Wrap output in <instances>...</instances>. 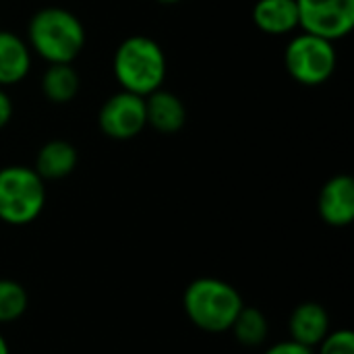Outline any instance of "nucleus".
<instances>
[{"instance_id": "1", "label": "nucleus", "mask_w": 354, "mask_h": 354, "mask_svg": "<svg viewBox=\"0 0 354 354\" xmlns=\"http://www.w3.org/2000/svg\"><path fill=\"white\" fill-rule=\"evenodd\" d=\"M25 41L31 54H37L48 64H73L85 48L87 33L73 10L44 6L31 15Z\"/></svg>"}, {"instance_id": "2", "label": "nucleus", "mask_w": 354, "mask_h": 354, "mask_svg": "<svg viewBox=\"0 0 354 354\" xmlns=\"http://www.w3.org/2000/svg\"><path fill=\"white\" fill-rule=\"evenodd\" d=\"M168 73V60L162 46L149 35L124 37L112 56V75L120 89L141 97L162 89Z\"/></svg>"}, {"instance_id": "3", "label": "nucleus", "mask_w": 354, "mask_h": 354, "mask_svg": "<svg viewBox=\"0 0 354 354\" xmlns=\"http://www.w3.org/2000/svg\"><path fill=\"white\" fill-rule=\"evenodd\" d=\"M245 307L241 292L226 280L203 276L193 280L183 292L187 319L205 334L230 332L236 315Z\"/></svg>"}, {"instance_id": "4", "label": "nucleus", "mask_w": 354, "mask_h": 354, "mask_svg": "<svg viewBox=\"0 0 354 354\" xmlns=\"http://www.w3.org/2000/svg\"><path fill=\"white\" fill-rule=\"evenodd\" d=\"M46 207V183L31 166L10 164L0 168V222L27 226Z\"/></svg>"}, {"instance_id": "5", "label": "nucleus", "mask_w": 354, "mask_h": 354, "mask_svg": "<svg viewBox=\"0 0 354 354\" xmlns=\"http://www.w3.org/2000/svg\"><path fill=\"white\" fill-rule=\"evenodd\" d=\"M286 73L305 87H319L332 79L338 66V52L334 41L301 31L290 37L284 50Z\"/></svg>"}, {"instance_id": "6", "label": "nucleus", "mask_w": 354, "mask_h": 354, "mask_svg": "<svg viewBox=\"0 0 354 354\" xmlns=\"http://www.w3.org/2000/svg\"><path fill=\"white\" fill-rule=\"evenodd\" d=\"M97 127L108 139L114 141H131L139 137L147 127L145 97L124 89L112 93L100 106Z\"/></svg>"}, {"instance_id": "7", "label": "nucleus", "mask_w": 354, "mask_h": 354, "mask_svg": "<svg viewBox=\"0 0 354 354\" xmlns=\"http://www.w3.org/2000/svg\"><path fill=\"white\" fill-rule=\"evenodd\" d=\"M299 29L336 41L354 27V0H297Z\"/></svg>"}, {"instance_id": "8", "label": "nucleus", "mask_w": 354, "mask_h": 354, "mask_svg": "<svg viewBox=\"0 0 354 354\" xmlns=\"http://www.w3.org/2000/svg\"><path fill=\"white\" fill-rule=\"evenodd\" d=\"M317 214L332 228H346L354 220V180L351 174H336L319 191Z\"/></svg>"}, {"instance_id": "9", "label": "nucleus", "mask_w": 354, "mask_h": 354, "mask_svg": "<svg viewBox=\"0 0 354 354\" xmlns=\"http://www.w3.org/2000/svg\"><path fill=\"white\" fill-rule=\"evenodd\" d=\"M288 334L290 340L307 348H317L319 342L330 334L328 309L317 301L299 303L288 317Z\"/></svg>"}, {"instance_id": "10", "label": "nucleus", "mask_w": 354, "mask_h": 354, "mask_svg": "<svg viewBox=\"0 0 354 354\" xmlns=\"http://www.w3.org/2000/svg\"><path fill=\"white\" fill-rule=\"evenodd\" d=\"M145 116L147 127L153 131L162 135H174L187 124V106L176 93L156 89L153 93L145 95Z\"/></svg>"}, {"instance_id": "11", "label": "nucleus", "mask_w": 354, "mask_h": 354, "mask_svg": "<svg viewBox=\"0 0 354 354\" xmlns=\"http://www.w3.org/2000/svg\"><path fill=\"white\" fill-rule=\"evenodd\" d=\"M33 64V54L27 41L10 31L0 29V87H12L27 79Z\"/></svg>"}, {"instance_id": "12", "label": "nucleus", "mask_w": 354, "mask_h": 354, "mask_svg": "<svg viewBox=\"0 0 354 354\" xmlns=\"http://www.w3.org/2000/svg\"><path fill=\"white\" fill-rule=\"evenodd\" d=\"M77 164H79V151L71 141L50 139L37 149L31 168L46 183V180H62L71 176Z\"/></svg>"}, {"instance_id": "13", "label": "nucleus", "mask_w": 354, "mask_h": 354, "mask_svg": "<svg viewBox=\"0 0 354 354\" xmlns=\"http://www.w3.org/2000/svg\"><path fill=\"white\" fill-rule=\"evenodd\" d=\"M251 19L268 35H288L299 29L297 0H255Z\"/></svg>"}, {"instance_id": "14", "label": "nucleus", "mask_w": 354, "mask_h": 354, "mask_svg": "<svg viewBox=\"0 0 354 354\" xmlns=\"http://www.w3.org/2000/svg\"><path fill=\"white\" fill-rule=\"evenodd\" d=\"M81 89V77L73 64H48L41 75V93L50 104H71Z\"/></svg>"}, {"instance_id": "15", "label": "nucleus", "mask_w": 354, "mask_h": 354, "mask_svg": "<svg viewBox=\"0 0 354 354\" xmlns=\"http://www.w3.org/2000/svg\"><path fill=\"white\" fill-rule=\"evenodd\" d=\"M234 340L245 348H259L270 338V322L257 307H243L230 328Z\"/></svg>"}, {"instance_id": "16", "label": "nucleus", "mask_w": 354, "mask_h": 354, "mask_svg": "<svg viewBox=\"0 0 354 354\" xmlns=\"http://www.w3.org/2000/svg\"><path fill=\"white\" fill-rule=\"evenodd\" d=\"M29 307V295L25 286L10 278H0V326L19 322Z\"/></svg>"}, {"instance_id": "17", "label": "nucleus", "mask_w": 354, "mask_h": 354, "mask_svg": "<svg viewBox=\"0 0 354 354\" xmlns=\"http://www.w3.org/2000/svg\"><path fill=\"white\" fill-rule=\"evenodd\" d=\"M317 354H354V334L351 330L342 328L336 330L319 342Z\"/></svg>"}, {"instance_id": "18", "label": "nucleus", "mask_w": 354, "mask_h": 354, "mask_svg": "<svg viewBox=\"0 0 354 354\" xmlns=\"http://www.w3.org/2000/svg\"><path fill=\"white\" fill-rule=\"evenodd\" d=\"M263 354H315L313 348H307L295 340H280V342H274L272 346H268Z\"/></svg>"}, {"instance_id": "19", "label": "nucleus", "mask_w": 354, "mask_h": 354, "mask_svg": "<svg viewBox=\"0 0 354 354\" xmlns=\"http://www.w3.org/2000/svg\"><path fill=\"white\" fill-rule=\"evenodd\" d=\"M12 114H15L12 100L8 95V91L4 87H0V131L12 120Z\"/></svg>"}, {"instance_id": "20", "label": "nucleus", "mask_w": 354, "mask_h": 354, "mask_svg": "<svg viewBox=\"0 0 354 354\" xmlns=\"http://www.w3.org/2000/svg\"><path fill=\"white\" fill-rule=\"evenodd\" d=\"M0 354H10L8 342L4 340V336H2V334H0Z\"/></svg>"}, {"instance_id": "21", "label": "nucleus", "mask_w": 354, "mask_h": 354, "mask_svg": "<svg viewBox=\"0 0 354 354\" xmlns=\"http://www.w3.org/2000/svg\"><path fill=\"white\" fill-rule=\"evenodd\" d=\"M156 2H160V4H178L183 0H156Z\"/></svg>"}]
</instances>
